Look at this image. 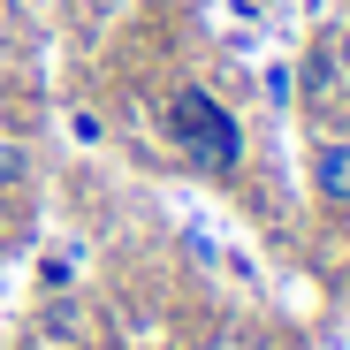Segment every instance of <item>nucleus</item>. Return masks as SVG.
Instances as JSON below:
<instances>
[{"label": "nucleus", "instance_id": "4", "mask_svg": "<svg viewBox=\"0 0 350 350\" xmlns=\"http://www.w3.org/2000/svg\"><path fill=\"white\" fill-rule=\"evenodd\" d=\"M46 335H53V342H77V335H84V320H77L69 297H53V305H46Z\"/></svg>", "mask_w": 350, "mask_h": 350}, {"label": "nucleus", "instance_id": "2", "mask_svg": "<svg viewBox=\"0 0 350 350\" xmlns=\"http://www.w3.org/2000/svg\"><path fill=\"white\" fill-rule=\"evenodd\" d=\"M312 198L320 206H350V137H320L312 145Z\"/></svg>", "mask_w": 350, "mask_h": 350}, {"label": "nucleus", "instance_id": "6", "mask_svg": "<svg viewBox=\"0 0 350 350\" xmlns=\"http://www.w3.org/2000/svg\"><path fill=\"white\" fill-rule=\"evenodd\" d=\"M69 137H77V145H99V137H107V114L77 107V114H69Z\"/></svg>", "mask_w": 350, "mask_h": 350}, {"label": "nucleus", "instance_id": "3", "mask_svg": "<svg viewBox=\"0 0 350 350\" xmlns=\"http://www.w3.org/2000/svg\"><path fill=\"white\" fill-rule=\"evenodd\" d=\"M23 183H31V145L0 137V191H23Z\"/></svg>", "mask_w": 350, "mask_h": 350}, {"label": "nucleus", "instance_id": "1", "mask_svg": "<svg viewBox=\"0 0 350 350\" xmlns=\"http://www.w3.org/2000/svg\"><path fill=\"white\" fill-rule=\"evenodd\" d=\"M160 122H167V137L183 145V160L191 167H206V175H237L244 167V122L228 114L213 92H175L167 107H160Z\"/></svg>", "mask_w": 350, "mask_h": 350}, {"label": "nucleus", "instance_id": "7", "mask_svg": "<svg viewBox=\"0 0 350 350\" xmlns=\"http://www.w3.org/2000/svg\"><path fill=\"white\" fill-rule=\"evenodd\" d=\"M327 53H335V77H350V31H335V38H327Z\"/></svg>", "mask_w": 350, "mask_h": 350}, {"label": "nucleus", "instance_id": "5", "mask_svg": "<svg viewBox=\"0 0 350 350\" xmlns=\"http://www.w3.org/2000/svg\"><path fill=\"white\" fill-rule=\"evenodd\" d=\"M267 99H274V107L297 99V69H289V62H267Z\"/></svg>", "mask_w": 350, "mask_h": 350}]
</instances>
